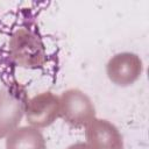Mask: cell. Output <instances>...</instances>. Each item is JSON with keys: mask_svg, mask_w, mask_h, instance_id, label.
Listing matches in <instances>:
<instances>
[{"mask_svg": "<svg viewBox=\"0 0 149 149\" xmlns=\"http://www.w3.org/2000/svg\"><path fill=\"white\" fill-rule=\"evenodd\" d=\"M10 59L19 66L27 69L41 68L45 63V49L36 33L28 28L15 30L9 40Z\"/></svg>", "mask_w": 149, "mask_h": 149, "instance_id": "1", "label": "cell"}, {"mask_svg": "<svg viewBox=\"0 0 149 149\" xmlns=\"http://www.w3.org/2000/svg\"><path fill=\"white\" fill-rule=\"evenodd\" d=\"M28 102L26 90L16 83L0 88V139L7 137L19 127Z\"/></svg>", "mask_w": 149, "mask_h": 149, "instance_id": "2", "label": "cell"}, {"mask_svg": "<svg viewBox=\"0 0 149 149\" xmlns=\"http://www.w3.org/2000/svg\"><path fill=\"white\" fill-rule=\"evenodd\" d=\"M59 116L72 127L81 128L95 118V108L83 91L69 88L59 97Z\"/></svg>", "mask_w": 149, "mask_h": 149, "instance_id": "3", "label": "cell"}, {"mask_svg": "<svg viewBox=\"0 0 149 149\" xmlns=\"http://www.w3.org/2000/svg\"><path fill=\"white\" fill-rule=\"evenodd\" d=\"M28 123L34 128H45L59 116V97L52 92H42L28 99L26 112Z\"/></svg>", "mask_w": 149, "mask_h": 149, "instance_id": "4", "label": "cell"}, {"mask_svg": "<svg viewBox=\"0 0 149 149\" xmlns=\"http://www.w3.org/2000/svg\"><path fill=\"white\" fill-rule=\"evenodd\" d=\"M143 71L142 59L133 52H120L114 55L106 65L108 79L118 86L134 84Z\"/></svg>", "mask_w": 149, "mask_h": 149, "instance_id": "5", "label": "cell"}, {"mask_svg": "<svg viewBox=\"0 0 149 149\" xmlns=\"http://www.w3.org/2000/svg\"><path fill=\"white\" fill-rule=\"evenodd\" d=\"M85 137L94 149H123L119 129L108 120L94 118L86 126Z\"/></svg>", "mask_w": 149, "mask_h": 149, "instance_id": "6", "label": "cell"}, {"mask_svg": "<svg viewBox=\"0 0 149 149\" xmlns=\"http://www.w3.org/2000/svg\"><path fill=\"white\" fill-rule=\"evenodd\" d=\"M5 149H45V140L37 128L17 127L7 136Z\"/></svg>", "mask_w": 149, "mask_h": 149, "instance_id": "7", "label": "cell"}, {"mask_svg": "<svg viewBox=\"0 0 149 149\" xmlns=\"http://www.w3.org/2000/svg\"><path fill=\"white\" fill-rule=\"evenodd\" d=\"M66 149H94L92 146H90L87 142L84 143V142H79V143H74V144H71L70 147H68Z\"/></svg>", "mask_w": 149, "mask_h": 149, "instance_id": "8", "label": "cell"}]
</instances>
